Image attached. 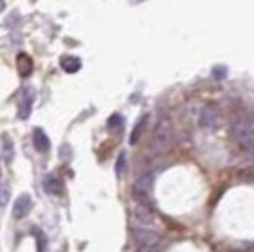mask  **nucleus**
Returning <instances> with one entry per match:
<instances>
[{
	"mask_svg": "<svg viewBox=\"0 0 254 252\" xmlns=\"http://www.w3.org/2000/svg\"><path fill=\"white\" fill-rule=\"evenodd\" d=\"M226 74H228V68H226V66H214V68H212V76H214L216 80H224Z\"/></svg>",
	"mask_w": 254,
	"mask_h": 252,
	"instance_id": "nucleus-18",
	"label": "nucleus"
},
{
	"mask_svg": "<svg viewBox=\"0 0 254 252\" xmlns=\"http://www.w3.org/2000/svg\"><path fill=\"white\" fill-rule=\"evenodd\" d=\"M32 142H34V146H36V150L38 152H42V154H46L48 150H50V138H48V135L44 133L42 129H34L32 131Z\"/></svg>",
	"mask_w": 254,
	"mask_h": 252,
	"instance_id": "nucleus-7",
	"label": "nucleus"
},
{
	"mask_svg": "<svg viewBox=\"0 0 254 252\" xmlns=\"http://www.w3.org/2000/svg\"><path fill=\"white\" fill-rule=\"evenodd\" d=\"M233 140L249 152H254V120L253 118H239L232 124Z\"/></svg>",
	"mask_w": 254,
	"mask_h": 252,
	"instance_id": "nucleus-1",
	"label": "nucleus"
},
{
	"mask_svg": "<svg viewBox=\"0 0 254 252\" xmlns=\"http://www.w3.org/2000/svg\"><path fill=\"white\" fill-rule=\"evenodd\" d=\"M126 161H127L126 154L122 152V154L118 156V161H116V175H118V177H122V173L126 171Z\"/></svg>",
	"mask_w": 254,
	"mask_h": 252,
	"instance_id": "nucleus-15",
	"label": "nucleus"
},
{
	"mask_svg": "<svg viewBox=\"0 0 254 252\" xmlns=\"http://www.w3.org/2000/svg\"><path fill=\"white\" fill-rule=\"evenodd\" d=\"M10 201V186L4 177H0V207H6Z\"/></svg>",
	"mask_w": 254,
	"mask_h": 252,
	"instance_id": "nucleus-13",
	"label": "nucleus"
},
{
	"mask_svg": "<svg viewBox=\"0 0 254 252\" xmlns=\"http://www.w3.org/2000/svg\"><path fill=\"white\" fill-rule=\"evenodd\" d=\"M144 126H146V116H144V118H140V120H138V124L135 126V129H133L131 138H129V142H131V144H137L138 142V138H140V133H142Z\"/></svg>",
	"mask_w": 254,
	"mask_h": 252,
	"instance_id": "nucleus-14",
	"label": "nucleus"
},
{
	"mask_svg": "<svg viewBox=\"0 0 254 252\" xmlns=\"http://www.w3.org/2000/svg\"><path fill=\"white\" fill-rule=\"evenodd\" d=\"M220 122H222V116H220V110L216 108V106H205L201 110V114H199V124H201L203 129H216V127L220 126Z\"/></svg>",
	"mask_w": 254,
	"mask_h": 252,
	"instance_id": "nucleus-5",
	"label": "nucleus"
},
{
	"mask_svg": "<svg viewBox=\"0 0 254 252\" xmlns=\"http://www.w3.org/2000/svg\"><path fill=\"white\" fill-rule=\"evenodd\" d=\"M122 127V116L120 114H114V116H110V120H108V129H120Z\"/></svg>",
	"mask_w": 254,
	"mask_h": 252,
	"instance_id": "nucleus-17",
	"label": "nucleus"
},
{
	"mask_svg": "<svg viewBox=\"0 0 254 252\" xmlns=\"http://www.w3.org/2000/svg\"><path fill=\"white\" fill-rule=\"evenodd\" d=\"M2 156H4V159L8 163L13 159V140H11L10 135H4L2 137Z\"/></svg>",
	"mask_w": 254,
	"mask_h": 252,
	"instance_id": "nucleus-12",
	"label": "nucleus"
},
{
	"mask_svg": "<svg viewBox=\"0 0 254 252\" xmlns=\"http://www.w3.org/2000/svg\"><path fill=\"white\" fill-rule=\"evenodd\" d=\"M152 175H142L140 179H137V182L133 184V195L138 201V205L142 207H148L150 197H152Z\"/></svg>",
	"mask_w": 254,
	"mask_h": 252,
	"instance_id": "nucleus-3",
	"label": "nucleus"
},
{
	"mask_svg": "<svg viewBox=\"0 0 254 252\" xmlns=\"http://www.w3.org/2000/svg\"><path fill=\"white\" fill-rule=\"evenodd\" d=\"M44 188L48 193H53V195H61L63 193V182L55 177H46V182H44Z\"/></svg>",
	"mask_w": 254,
	"mask_h": 252,
	"instance_id": "nucleus-9",
	"label": "nucleus"
},
{
	"mask_svg": "<svg viewBox=\"0 0 254 252\" xmlns=\"http://www.w3.org/2000/svg\"><path fill=\"white\" fill-rule=\"evenodd\" d=\"M17 68H19V74L25 76V78L32 72V61L27 53H19L17 55Z\"/></svg>",
	"mask_w": 254,
	"mask_h": 252,
	"instance_id": "nucleus-10",
	"label": "nucleus"
},
{
	"mask_svg": "<svg viewBox=\"0 0 254 252\" xmlns=\"http://www.w3.org/2000/svg\"><path fill=\"white\" fill-rule=\"evenodd\" d=\"M133 237L140 245V249H156L161 241L158 233L154 230H144V228H133Z\"/></svg>",
	"mask_w": 254,
	"mask_h": 252,
	"instance_id": "nucleus-4",
	"label": "nucleus"
},
{
	"mask_svg": "<svg viewBox=\"0 0 254 252\" xmlns=\"http://www.w3.org/2000/svg\"><path fill=\"white\" fill-rule=\"evenodd\" d=\"M32 99H34V95H32L31 89H25V93H23V99H21V105H19V118H23V120H27V118L31 116Z\"/></svg>",
	"mask_w": 254,
	"mask_h": 252,
	"instance_id": "nucleus-8",
	"label": "nucleus"
},
{
	"mask_svg": "<svg viewBox=\"0 0 254 252\" xmlns=\"http://www.w3.org/2000/svg\"><path fill=\"white\" fill-rule=\"evenodd\" d=\"M61 66H63L64 72L74 74L82 68V61H80L78 57H63V59H61Z\"/></svg>",
	"mask_w": 254,
	"mask_h": 252,
	"instance_id": "nucleus-11",
	"label": "nucleus"
},
{
	"mask_svg": "<svg viewBox=\"0 0 254 252\" xmlns=\"http://www.w3.org/2000/svg\"><path fill=\"white\" fill-rule=\"evenodd\" d=\"M32 207V199L29 193H23L21 197H17L15 203H13V218H25L29 212H31Z\"/></svg>",
	"mask_w": 254,
	"mask_h": 252,
	"instance_id": "nucleus-6",
	"label": "nucleus"
},
{
	"mask_svg": "<svg viewBox=\"0 0 254 252\" xmlns=\"http://www.w3.org/2000/svg\"><path fill=\"white\" fill-rule=\"evenodd\" d=\"M34 237L38 239V252H46V235L42 230H34Z\"/></svg>",
	"mask_w": 254,
	"mask_h": 252,
	"instance_id": "nucleus-16",
	"label": "nucleus"
},
{
	"mask_svg": "<svg viewBox=\"0 0 254 252\" xmlns=\"http://www.w3.org/2000/svg\"><path fill=\"white\" fill-rule=\"evenodd\" d=\"M173 144V126H171L169 120H161L154 131V138H152V150L154 152H165L169 150Z\"/></svg>",
	"mask_w": 254,
	"mask_h": 252,
	"instance_id": "nucleus-2",
	"label": "nucleus"
}]
</instances>
